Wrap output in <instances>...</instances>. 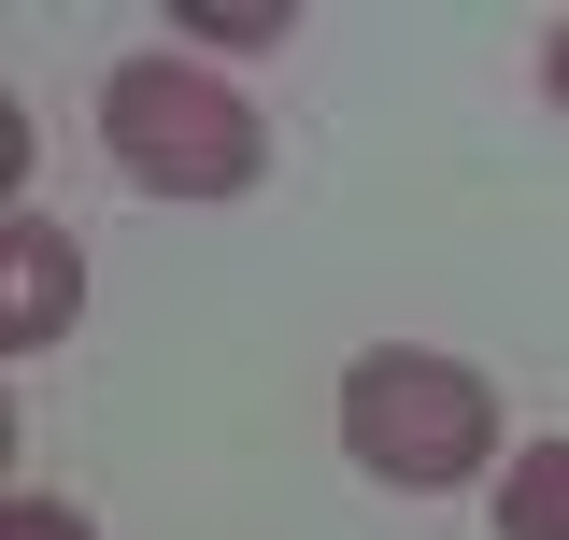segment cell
<instances>
[{
    "label": "cell",
    "instance_id": "cell-1",
    "mask_svg": "<svg viewBox=\"0 0 569 540\" xmlns=\"http://www.w3.org/2000/svg\"><path fill=\"white\" fill-rule=\"evenodd\" d=\"M342 456H356L370 483H399V498L470 483V470L498 456V399H485V370L413 356V341L356 356V370H342Z\"/></svg>",
    "mask_w": 569,
    "mask_h": 540
},
{
    "label": "cell",
    "instance_id": "cell-2",
    "mask_svg": "<svg viewBox=\"0 0 569 540\" xmlns=\"http://www.w3.org/2000/svg\"><path fill=\"white\" fill-rule=\"evenodd\" d=\"M100 142H114V171L129 186H157V200H242L257 186V114L213 86V71L186 58H129L114 86H100Z\"/></svg>",
    "mask_w": 569,
    "mask_h": 540
},
{
    "label": "cell",
    "instance_id": "cell-3",
    "mask_svg": "<svg viewBox=\"0 0 569 540\" xmlns=\"http://www.w3.org/2000/svg\"><path fill=\"white\" fill-rule=\"evenodd\" d=\"M71 313H86V257H71L43 213H14V228H0V341H14V356H43Z\"/></svg>",
    "mask_w": 569,
    "mask_h": 540
},
{
    "label": "cell",
    "instance_id": "cell-4",
    "mask_svg": "<svg viewBox=\"0 0 569 540\" xmlns=\"http://www.w3.org/2000/svg\"><path fill=\"white\" fill-rule=\"evenodd\" d=\"M498 540H569V441H527L498 470Z\"/></svg>",
    "mask_w": 569,
    "mask_h": 540
},
{
    "label": "cell",
    "instance_id": "cell-5",
    "mask_svg": "<svg viewBox=\"0 0 569 540\" xmlns=\"http://www.w3.org/2000/svg\"><path fill=\"white\" fill-rule=\"evenodd\" d=\"M0 540H86V512H58V498H0Z\"/></svg>",
    "mask_w": 569,
    "mask_h": 540
},
{
    "label": "cell",
    "instance_id": "cell-6",
    "mask_svg": "<svg viewBox=\"0 0 569 540\" xmlns=\"http://www.w3.org/2000/svg\"><path fill=\"white\" fill-rule=\"evenodd\" d=\"M186 29H200V43H284V14H271V0H242V14H186Z\"/></svg>",
    "mask_w": 569,
    "mask_h": 540
},
{
    "label": "cell",
    "instance_id": "cell-7",
    "mask_svg": "<svg viewBox=\"0 0 569 540\" xmlns=\"http://www.w3.org/2000/svg\"><path fill=\"white\" fill-rule=\"evenodd\" d=\"M541 86H556V100H569V29H556V43H541Z\"/></svg>",
    "mask_w": 569,
    "mask_h": 540
}]
</instances>
